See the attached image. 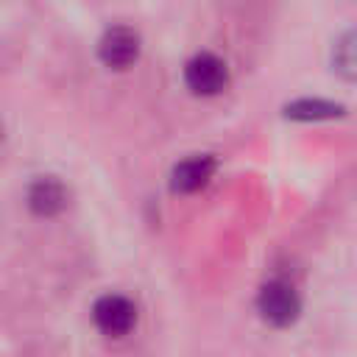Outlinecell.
<instances>
[{"instance_id": "1", "label": "cell", "mask_w": 357, "mask_h": 357, "mask_svg": "<svg viewBox=\"0 0 357 357\" xmlns=\"http://www.w3.org/2000/svg\"><path fill=\"white\" fill-rule=\"evenodd\" d=\"M257 307L262 312V318L273 326H287L298 318V310H301V301H298V293L287 284V282H268L262 284L259 296H257Z\"/></svg>"}, {"instance_id": "2", "label": "cell", "mask_w": 357, "mask_h": 357, "mask_svg": "<svg viewBox=\"0 0 357 357\" xmlns=\"http://www.w3.org/2000/svg\"><path fill=\"white\" fill-rule=\"evenodd\" d=\"M184 81L195 95H215L226 86L229 70L215 53H195L184 67Z\"/></svg>"}, {"instance_id": "3", "label": "cell", "mask_w": 357, "mask_h": 357, "mask_svg": "<svg viewBox=\"0 0 357 357\" xmlns=\"http://www.w3.org/2000/svg\"><path fill=\"white\" fill-rule=\"evenodd\" d=\"M92 318H95V324H98L100 332L117 337V335H126V332L134 326V321H137V310H134V304H131L126 296L106 293V296H100V298L95 301V307H92Z\"/></svg>"}, {"instance_id": "4", "label": "cell", "mask_w": 357, "mask_h": 357, "mask_svg": "<svg viewBox=\"0 0 357 357\" xmlns=\"http://www.w3.org/2000/svg\"><path fill=\"white\" fill-rule=\"evenodd\" d=\"M98 53H100V61L106 67H128L137 61L139 56V33L126 28V25H114L109 28L103 36H100V45H98Z\"/></svg>"}, {"instance_id": "5", "label": "cell", "mask_w": 357, "mask_h": 357, "mask_svg": "<svg viewBox=\"0 0 357 357\" xmlns=\"http://www.w3.org/2000/svg\"><path fill=\"white\" fill-rule=\"evenodd\" d=\"M28 206L36 215H56L67 206V187L56 176H42L28 187Z\"/></svg>"}, {"instance_id": "6", "label": "cell", "mask_w": 357, "mask_h": 357, "mask_svg": "<svg viewBox=\"0 0 357 357\" xmlns=\"http://www.w3.org/2000/svg\"><path fill=\"white\" fill-rule=\"evenodd\" d=\"M215 173V159L212 156H190L178 162L170 173V187L178 192H195L201 190Z\"/></svg>"}, {"instance_id": "7", "label": "cell", "mask_w": 357, "mask_h": 357, "mask_svg": "<svg viewBox=\"0 0 357 357\" xmlns=\"http://www.w3.org/2000/svg\"><path fill=\"white\" fill-rule=\"evenodd\" d=\"M332 61H335V70L343 78L357 81V31H349V33H343L337 39L335 53H332Z\"/></svg>"}, {"instance_id": "8", "label": "cell", "mask_w": 357, "mask_h": 357, "mask_svg": "<svg viewBox=\"0 0 357 357\" xmlns=\"http://www.w3.org/2000/svg\"><path fill=\"white\" fill-rule=\"evenodd\" d=\"M343 109L335 106V103H326V100H296L284 109L287 117H296V120H318V117H335L340 114Z\"/></svg>"}]
</instances>
